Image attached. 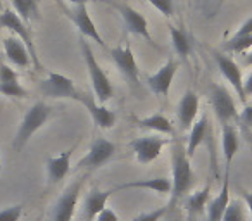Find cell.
<instances>
[{
  "label": "cell",
  "mask_w": 252,
  "mask_h": 221,
  "mask_svg": "<svg viewBox=\"0 0 252 221\" xmlns=\"http://www.w3.org/2000/svg\"><path fill=\"white\" fill-rule=\"evenodd\" d=\"M169 33H171L173 47H175V50L178 52V56L189 57L190 50H192V45H190L185 33H183L180 28H176V26H169Z\"/></svg>",
  "instance_id": "obj_27"
},
{
  "label": "cell",
  "mask_w": 252,
  "mask_h": 221,
  "mask_svg": "<svg viewBox=\"0 0 252 221\" xmlns=\"http://www.w3.org/2000/svg\"><path fill=\"white\" fill-rule=\"evenodd\" d=\"M238 118H240L247 126H252V105H245L244 111H242V114Z\"/></svg>",
  "instance_id": "obj_37"
},
{
  "label": "cell",
  "mask_w": 252,
  "mask_h": 221,
  "mask_svg": "<svg viewBox=\"0 0 252 221\" xmlns=\"http://www.w3.org/2000/svg\"><path fill=\"white\" fill-rule=\"evenodd\" d=\"M71 156H73V149L64 151L63 154L56 156V158L47 159V176H49V183H57L63 178H66L71 169Z\"/></svg>",
  "instance_id": "obj_17"
},
{
  "label": "cell",
  "mask_w": 252,
  "mask_h": 221,
  "mask_svg": "<svg viewBox=\"0 0 252 221\" xmlns=\"http://www.w3.org/2000/svg\"><path fill=\"white\" fill-rule=\"evenodd\" d=\"M244 94L245 97H249V95H252V73L247 76V80L244 81Z\"/></svg>",
  "instance_id": "obj_38"
},
{
  "label": "cell",
  "mask_w": 252,
  "mask_h": 221,
  "mask_svg": "<svg viewBox=\"0 0 252 221\" xmlns=\"http://www.w3.org/2000/svg\"><path fill=\"white\" fill-rule=\"evenodd\" d=\"M73 5H81V4H87V0H69Z\"/></svg>",
  "instance_id": "obj_41"
},
{
  "label": "cell",
  "mask_w": 252,
  "mask_h": 221,
  "mask_svg": "<svg viewBox=\"0 0 252 221\" xmlns=\"http://www.w3.org/2000/svg\"><path fill=\"white\" fill-rule=\"evenodd\" d=\"M169 211V206H162L159 209L149 211V213H142L140 216H137L133 221H161V218H164V214Z\"/></svg>",
  "instance_id": "obj_31"
},
{
  "label": "cell",
  "mask_w": 252,
  "mask_h": 221,
  "mask_svg": "<svg viewBox=\"0 0 252 221\" xmlns=\"http://www.w3.org/2000/svg\"><path fill=\"white\" fill-rule=\"evenodd\" d=\"M80 47L81 52H83V59H85V66L88 69L90 74V81H92V88H94V95L98 98V104L104 105L109 98L114 95V88H112L111 81H109L107 74L104 73V69L100 67V64L97 63L94 52H92L88 42H85V38H80Z\"/></svg>",
  "instance_id": "obj_2"
},
{
  "label": "cell",
  "mask_w": 252,
  "mask_h": 221,
  "mask_svg": "<svg viewBox=\"0 0 252 221\" xmlns=\"http://www.w3.org/2000/svg\"><path fill=\"white\" fill-rule=\"evenodd\" d=\"M209 193H211V185H206L200 192H195L187 199L185 209L189 213V220L193 221L195 216H199L200 213H204L207 206V200H209Z\"/></svg>",
  "instance_id": "obj_24"
},
{
  "label": "cell",
  "mask_w": 252,
  "mask_h": 221,
  "mask_svg": "<svg viewBox=\"0 0 252 221\" xmlns=\"http://www.w3.org/2000/svg\"><path fill=\"white\" fill-rule=\"evenodd\" d=\"M67 16L73 19V23L76 25V28L80 30V33H81L83 38H92L94 42H97L98 45H102V47L105 45L104 38H102V35L98 33V28L95 26V23L92 21L90 14H88L87 4L74 5V9Z\"/></svg>",
  "instance_id": "obj_13"
},
{
  "label": "cell",
  "mask_w": 252,
  "mask_h": 221,
  "mask_svg": "<svg viewBox=\"0 0 252 221\" xmlns=\"http://www.w3.org/2000/svg\"><path fill=\"white\" fill-rule=\"evenodd\" d=\"M176 69H178V63L175 59H168V63L158 71V73L151 74L147 78V83L151 87V90L154 92L156 95H168L169 88H171L173 78L176 74Z\"/></svg>",
  "instance_id": "obj_15"
},
{
  "label": "cell",
  "mask_w": 252,
  "mask_h": 221,
  "mask_svg": "<svg viewBox=\"0 0 252 221\" xmlns=\"http://www.w3.org/2000/svg\"><path fill=\"white\" fill-rule=\"evenodd\" d=\"M0 26L2 28H7L21 40L23 43L26 45V49L30 50V57L33 59V63L40 67V63H38V57H36V50H35V45H33V38H32V33H30V28L25 21L18 16V12L12 11V9H7L4 11V14L0 16Z\"/></svg>",
  "instance_id": "obj_7"
},
{
  "label": "cell",
  "mask_w": 252,
  "mask_h": 221,
  "mask_svg": "<svg viewBox=\"0 0 252 221\" xmlns=\"http://www.w3.org/2000/svg\"><path fill=\"white\" fill-rule=\"evenodd\" d=\"M112 5H114V9L119 12L123 23H125V26L128 28V32H131V33H135V35L145 38L151 45L154 43L152 42L151 33H149L147 19H145L140 12L135 11L133 7H130V5H126V4H112Z\"/></svg>",
  "instance_id": "obj_12"
},
{
  "label": "cell",
  "mask_w": 252,
  "mask_h": 221,
  "mask_svg": "<svg viewBox=\"0 0 252 221\" xmlns=\"http://www.w3.org/2000/svg\"><path fill=\"white\" fill-rule=\"evenodd\" d=\"M209 97L213 111L221 125H230L231 120H238L237 105H235L233 97H231L226 87H223L220 83H213L209 88Z\"/></svg>",
  "instance_id": "obj_4"
},
{
  "label": "cell",
  "mask_w": 252,
  "mask_h": 221,
  "mask_svg": "<svg viewBox=\"0 0 252 221\" xmlns=\"http://www.w3.org/2000/svg\"><path fill=\"white\" fill-rule=\"evenodd\" d=\"M197 176L190 164V158L180 142L173 144V180H171V202L168 204L173 207L180 199L190 192V189L195 183Z\"/></svg>",
  "instance_id": "obj_1"
},
{
  "label": "cell",
  "mask_w": 252,
  "mask_h": 221,
  "mask_svg": "<svg viewBox=\"0 0 252 221\" xmlns=\"http://www.w3.org/2000/svg\"><path fill=\"white\" fill-rule=\"evenodd\" d=\"M23 214V206L18 204V206H11L7 209L0 211V221H19Z\"/></svg>",
  "instance_id": "obj_33"
},
{
  "label": "cell",
  "mask_w": 252,
  "mask_h": 221,
  "mask_svg": "<svg viewBox=\"0 0 252 221\" xmlns=\"http://www.w3.org/2000/svg\"><path fill=\"white\" fill-rule=\"evenodd\" d=\"M78 102H81V104L87 107L92 120H94L95 125L100 126L102 130H109V128L114 126V123H116L114 111H111V109H107L102 104H97V102H95V97H92V95H88V94H81L80 98H78Z\"/></svg>",
  "instance_id": "obj_14"
},
{
  "label": "cell",
  "mask_w": 252,
  "mask_h": 221,
  "mask_svg": "<svg viewBox=\"0 0 252 221\" xmlns=\"http://www.w3.org/2000/svg\"><path fill=\"white\" fill-rule=\"evenodd\" d=\"M168 144V138L156 137V135H149V137H140L135 138L131 142V149H133L135 156H137V161L140 164H149L154 159L159 158L162 147Z\"/></svg>",
  "instance_id": "obj_8"
},
{
  "label": "cell",
  "mask_w": 252,
  "mask_h": 221,
  "mask_svg": "<svg viewBox=\"0 0 252 221\" xmlns=\"http://www.w3.org/2000/svg\"><path fill=\"white\" fill-rule=\"evenodd\" d=\"M50 116V107L43 102H36L28 113L25 114L21 125H19V130L16 133L14 138V149L16 151H21L26 144L30 142V138L47 123Z\"/></svg>",
  "instance_id": "obj_3"
},
{
  "label": "cell",
  "mask_w": 252,
  "mask_h": 221,
  "mask_svg": "<svg viewBox=\"0 0 252 221\" xmlns=\"http://www.w3.org/2000/svg\"><path fill=\"white\" fill-rule=\"evenodd\" d=\"M97 221H119V218H118V214H116L114 211L105 207V209L97 216Z\"/></svg>",
  "instance_id": "obj_35"
},
{
  "label": "cell",
  "mask_w": 252,
  "mask_h": 221,
  "mask_svg": "<svg viewBox=\"0 0 252 221\" xmlns=\"http://www.w3.org/2000/svg\"><path fill=\"white\" fill-rule=\"evenodd\" d=\"M171 180L164 178H151V180H135V182H128L119 185L116 190H125V189H149L154 190L158 193H171ZM114 190V192H116Z\"/></svg>",
  "instance_id": "obj_22"
},
{
  "label": "cell",
  "mask_w": 252,
  "mask_h": 221,
  "mask_svg": "<svg viewBox=\"0 0 252 221\" xmlns=\"http://www.w3.org/2000/svg\"><path fill=\"white\" fill-rule=\"evenodd\" d=\"M211 133V128H209V121H207V116L204 114L199 121H195L192 128H190V137H189V144H187L185 151H187V156L192 158L195 154L197 147L209 137Z\"/></svg>",
  "instance_id": "obj_21"
},
{
  "label": "cell",
  "mask_w": 252,
  "mask_h": 221,
  "mask_svg": "<svg viewBox=\"0 0 252 221\" xmlns=\"http://www.w3.org/2000/svg\"><path fill=\"white\" fill-rule=\"evenodd\" d=\"M214 61H216L218 67H220L221 74L228 80V83L235 88L238 98H240L242 104H245V94H244V80H242V71L238 67V64L231 59L230 56H224L221 52H213Z\"/></svg>",
  "instance_id": "obj_11"
},
{
  "label": "cell",
  "mask_w": 252,
  "mask_h": 221,
  "mask_svg": "<svg viewBox=\"0 0 252 221\" xmlns=\"http://www.w3.org/2000/svg\"><path fill=\"white\" fill-rule=\"evenodd\" d=\"M238 133L231 125H223V156L226 161V171H230V166L233 158L238 152Z\"/></svg>",
  "instance_id": "obj_23"
},
{
  "label": "cell",
  "mask_w": 252,
  "mask_h": 221,
  "mask_svg": "<svg viewBox=\"0 0 252 221\" xmlns=\"http://www.w3.org/2000/svg\"><path fill=\"white\" fill-rule=\"evenodd\" d=\"M12 7L16 9L18 16L30 26V23L40 19V7L38 0H11Z\"/></svg>",
  "instance_id": "obj_25"
},
{
  "label": "cell",
  "mask_w": 252,
  "mask_h": 221,
  "mask_svg": "<svg viewBox=\"0 0 252 221\" xmlns=\"http://www.w3.org/2000/svg\"><path fill=\"white\" fill-rule=\"evenodd\" d=\"M40 92L50 98H73V100H78L81 95V92H78L74 87V81L59 73H49L47 80L40 85Z\"/></svg>",
  "instance_id": "obj_6"
},
{
  "label": "cell",
  "mask_w": 252,
  "mask_h": 221,
  "mask_svg": "<svg viewBox=\"0 0 252 221\" xmlns=\"http://www.w3.org/2000/svg\"><path fill=\"white\" fill-rule=\"evenodd\" d=\"M19 80L18 73L7 66V64H0V83H9V81Z\"/></svg>",
  "instance_id": "obj_34"
},
{
  "label": "cell",
  "mask_w": 252,
  "mask_h": 221,
  "mask_svg": "<svg viewBox=\"0 0 252 221\" xmlns=\"http://www.w3.org/2000/svg\"><path fill=\"white\" fill-rule=\"evenodd\" d=\"M228 202H230V171H226V175H224V183L220 195L211 200L209 207H207V221L223 220V214L228 207Z\"/></svg>",
  "instance_id": "obj_20"
},
{
  "label": "cell",
  "mask_w": 252,
  "mask_h": 221,
  "mask_svg": "<svg viewBox=\"0 0 252 221\" xmlns=\"http://www.w3.org/2000/svg\"><path fill=\"white\" fill-rule=\"evenodd\" d=\"M252 47V35L247 36H235L230 38L226 43H224V50L228 52H245Z\"/></svg>",
  "instance_id": "obj_28"
},
{
  "label": "cell",
  "mask_w": 252,
  "mask_h": 221,
  "mask_svg": "<svg viewBox=\"0 0 252 221\" xmlns=\"http://www.w3.org/2000/svg\"><path fill=\"white\" fill-rule=\"evenodd\" d=\"M242 195H244V202H245V206H247L249 213H251V218H252V193L251 192H242Z\"/></svg>",
  "instance_id": "obj_39"
},
{
  "label": "cell",
  "mask_w": 252,
  "mask_h": 221,
  "mask_svg": "<svg viewBox=\"0 0 252 221\" xmlns=\"http://www.w3.org/2000/svg\"><path fill=\"white\" fill-rule=\"evenodd\" d=\"M244 220H245L244 204L240 200H230L221 221H244Z\"/></svg>",
  "instance_id": "obj_29"
},
{
  "label": "cell",
  "mask_w": 252,
  "mask_h": 221,
  "mask_svg": "<svg viewBox=\"0 0 252 221\" xmlns=\"http://www.w3.org/2000/svg\"><path fill=\"white\" fill-rule=\"evenodd\" d=\"M247 35H252V18H249L247 21L238 28V32L235 33V36H247Z\"/></svg>",
  "instance_id": "obj_36"
},
{
  "label": "cell",
  "mask_w": 252,
  "mask_h": 221,
  "mask_svg": "<svg viewBox=\"0 0 252 221\" xmlns=\"http://www.w3.org/2000/svg\"><path fill=\"white\" fill-rule=\"evenodd\" d=\"M199 113V97L195 92L187 90L178 104V123L182 130H190Z\"/></svg>",
  "instance_id": "obj_16"
},
{
  "label": "cell",
  "mask_w": 252,
  "mask_h": 221,
  "mask_svg": "<svg viewBox=\"0 0 252 221\" xmlns=\"http://www.w3.org/2000/svg\"><path fill=\"white\" fill-rule=\"evenodd\" d=\"M0 92L7 97H16V98H26L28 92L26 88H23V85L19 83V80L9 81V83H0Z\"/></svg>",
  "instance_id": "obj_30"
},
{
  "label": "cell",
  "mask_w": 252,
  "mask_h": 221,
  "mask_svg": "<svg viewBox=\"0 0 252 221\" xmlns=\"http://www.w3.org/2000/svg\"><path fill=\"white\" fill-rule=\"evenodd\" d=\"M112 61L118 66L119 73L126 78V81H130L131 87H138V66L135 61V54L130 47H114L111 50Z\"/></svg>",
  "instance_id": "obj_10"
},
{
  "label": "cell",
  "mask_w": 252,
  "mask_h": 221,
  "mask_svg": "<svg viewBox=\"0 0 252 221\" xmlns=\"http://www.w3.org/2000/svg\"><path fill=\"white\" fill-rule=\"evenodd\" d=\"M149 4L154 5L162 16L166 18H171L173 12H175V5H173V0H149Z\"/></svg>",
  "instance_id": "obj_32"
},
{
  "label": "cell",
  "mask_w": 252,
  "mask_h": 221,
  "mask_svg": "<svg viewBox=\"0 0 252 221\" xmlns=\"http://www.w3.org/2000/svg\"><path fill=\"white\" fill-rule=\"evenodd\" d=\"M85 176L78 178L74 183H71L66 189V192L59 197L52 211V221H71L74 216V211L78 207V200H80V193L83 189Z\"/></svg>",
  "instance_id": "obj_5"
},
{
  "label": "cell",
  "mask_w": 252,
  "mask_h": 221,
  "mask_svg": "<svg viewBox=\"0 0 252 221\" xmlns=\"http://www.w3.org/2000/svg\"><path fill=\"white\" fill-rule=\"evenodd\" d=\"M244 66H252V52L251 54H245V57H244Z\"/></svg>",
  "instance_id": "obj_40"
},
{
  "label": "cell",
  "mask_w": 252,
  "mask_h": 221,
  "mask_svg": "<svg viewBox=\"0 0 252 221\" xmlns=\"http://www.w3.org/2000/svg\"><path fill=\"white\" fill-rule=\"evenodd\" d=\"M4 50L7 59L12 64H16L18 67H26L30 66V52L26 49V45L18 38V36H7L4 38Z\"/></svg>",
  "instance_id": "obj_19"
},
{
  "label": "cell",
  "mask_w": 252,
  "mask_h": 221,
  "mask_svg": "<svg viewBox=\"0 0 252 221\" xmlns=\"http://www.w3.org/2000/svg\"><path fill=\"white\" fill-rule=\"evenodd\" d=\"M114 144L105 138H97L94 144L90 145V151L88 154L78 162V168H85V169H97L100 166H104L109 159L114 156Z\"/></svg>",
  "instance_id": "obj_9"
},
{
  "label": "cell",
  "mask_w": 252,
  "mask_h": 221,
  "mask_svg": "<svg viewBox=\"0 0 252 221\" xmlns=\"http://www.w3.org/2000/svg\"><path fill=\"white\" fill-rule=\"evenodd\" d=\"M137 125L140 128L152 130V131H159V133H166V135L175 133L171 121H169L166 116H162V114H152V116L144 118V120H137Z\"/></svg>",
  "instance_id": "obj_26"
},
{
  "label": "cell",
  "mask_w": 252,
  "mask_h": 221,
  "mask_svg": "<svg viewBox=\"0 0 252 221\" xmlns=\"http://www.w3.org/2000/svg\"><path fill=\"white\" fill-rule=\"evenodd\" d=\"M114 193V190H90L85 199V216L87 221H94L97 220V216L105 209V204H107L109 197Z\"/></svg>",
  "instance_id": "obj_18"
}]
</instances>
